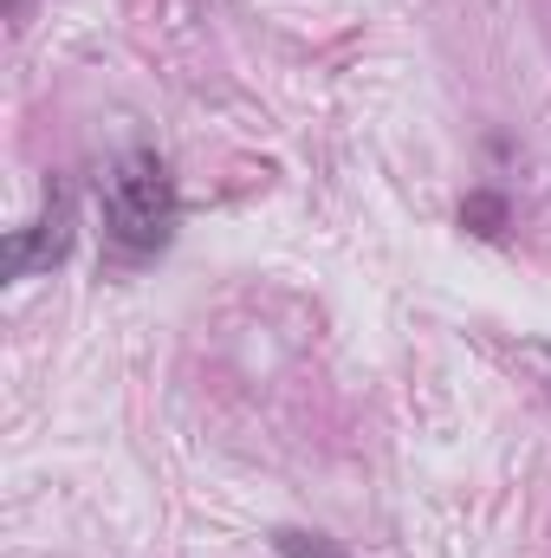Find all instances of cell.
<instances>
[{"label": "cell", "mask_w": 551, "mask_h": 558, "mask_svg": "<svg viewBox=\"0 0 551 558\" xmlns=\"http://www.w3.org/2000/svg\"><path fill=\"white\" fill-rule=\"evenodd\" d=\"M7 13H20V0H7Z\"/></svg>", "instance_id": "5"}, {"label": "cell", "mask_w": 551, "mask_h": 558, "mask_svg": "<svg viewBox=\"0 0 551 558\" xmlns=\"http://www.w3.org/2000/svg\"><path fill=\"white\" fill-rule=\"evenodd\" d=\"M105 247L118 260H156L169 241H175V221H182V195H175V175L156 149H131L111 175H105Z\"/></svg>", "instance_id": "1"}, {"label": "cell", "mask_w": 551, "mask_h": 558, "mask_svg": "<svg viewBox=\"0 0 551 558\" xmlns=\"http://www.w3.org/2000/svg\"><path fill=\"white\" fill-rule=\"evenodd\" d=\"M500 215H506V208H500L493 195H474V202L461 208V221H480V234H493V221H500Z\"/></svg>", "instance_id": "4"}, {"label": "cell", "mask_w": 551, "mask_h": 558, "mask_svg": "<svg viewBox=\"0 0 551 558\" xmlns=\"http://www.w3.org/2000/svg\"><path fill=\"white\" fill-rule=\"evenodd\" d=\"M65 254H72V195L52 189V202H46V215H39L33 228H13V234H7V247H0V274L7 279H33V274H46V267H59Z\"/></svg>", "instance_id": "2"}, {"label": "cell", "mask_w": 551, "mask_h": 558, "mask_svg": "<svg viewBox=\"0 0 551 558\" xmlns=\"http://www.w3.org/2000/svg\"><path fill=\"white\" fill-rule=\"evenodd\" d=\"M273 546H279L285 558H344L338 546H331V539H325V533H298V526L273 533Z\"/></svg>", "instance_id": "3"}]
</instances>
